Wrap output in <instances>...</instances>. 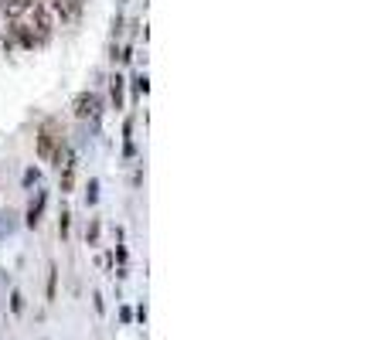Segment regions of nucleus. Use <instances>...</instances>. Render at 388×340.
Masks as SVG:
<instances>
[{
    "label": "nucleus",
    "mask_w": 388,
    "mask_h": 340,
    "mask_svg": "<svg viewBox=\"0 0 388 340\" xmlns=\"http://www.w3.org/2000/svg\"><path fill=\"white\" fill-rule=\"evenodd\" d=\"M85 242H89V245L99 242V218H93V225H89V232H85Z\"/></svg>",
    "instance_id": "9b49d317"
},
{
    "label": "nucleus",
    "mask_w": 388,
    "mask_h": 340,
    "mask_svg": "<svg viewBox=\"0 0 388 340\" xmlns=\"http://www.w3.org/2000/svg\"><path fill=\"white\" fill-rule=\"evenodd\" d=\"M62 177H58V191H62V194H68V191H72V187H75V174H78V156L75 154H68L62 160Z\"/></svg>",
    "instance_id": "423d86ee"
},
{
    "label": "nucleus",
    "mask_w": 388,
    "mask_h": 340,
    "mask_svg": "<svg viewBox=\"0 0 388 340\" xmlns=\"http://www.w3.org/2000/svg\"><path fill=\"white\" fill-rule=\"evenodd\" d=\"M34 150H38V156H41L45 164H51V167H62V160L68 156V139H65L62 123H55V119H45V123L38 126Z\"/></svg>",
    "instance_id": "f257e3e1"
},
{
    "label": "nucleus",
    "mask_w": 388,
    "mask_h": 340,
    "mask_svg": "<svg viewBox=\"0 0 388 340\" xmlns=\"http://www.w3.org/2000/svg\"><path fill=\"white\" fill-rule=\"evenodd\" d=\"M72 112H75V119H99V112H103V99L95 92H78L72 99Z\"/></svg>",
    "instance_id": "7ed1b4c3"
},
{
    "label": "nucleus",
    "mask_w": 388,
    "mask_h": 340,
    "mask_svg": "<svg viewBox=\"0 0 388 340\" xmlns=\"http://www.w3.org/2000/svg\"><path fill=\"white\" fill-rule=\"evenodd\" d=\"M11 309H14V313L24 309V296H21V293H11Z\"/></svg>",
    "instance_id": "f8f14e48"
},
{
    "label": "nucleus",
    "mask_w": 388,
    "mask_h": 340,
    "mask_svg": "<svg viewBox=\"0 0 388 340\" xmlns=\"http://www.w3.org/2000/svg\"><path fill=\"white\" fill-rule=\"evenodd\" d=\"M45 208H48V191H45V187H38V191H34V198L28 201V228H38V225H41Z\"/></svg>",
    "instance_id": "39448f33"
},
{
    "label": "nucleus",
    "mask_w": 388,
    "mask_h": 340,
    "mask_svg": "<svg viewBox=\"0 0 388 340\" xmlns=\"http://www.w3.org/2000/svg\"><path fill=\"white\" fill-rule=\"evenodd\" d=\"M133 92H137V95H147V92H150V78H147V75H137V78H133Z\"/></svg>",
    "instance_id": "9d476101"
},
{
    "label": "nucleus",
    "mask_w": 388,
    "mask_h": 340,
    "mask_svg": "<svg viewBox=\"0 0 388 340\" xmlns=\"http://www.w3.org/2000/svg\"><path fill=\"white\" fill-rule=\"evenodd\" d=\"M55 293H58V269L51 265V269H48V303L55 299Z\"/></svg>",
    "instance_id": "6e6552de"
},
{
    "label": "nucleus",
    "mask_w": 388,
    "mask_h": 340,
    "mask_svg": "<svg viewBox=\"0 0 388 340\" xmlns=\"http://www.w3.org/2000/svg\"><path fill=\"white\" fill-rule=\"evenodd\" d=\"M95 191H99V181H95V177H93V181H89V204H95V201H99V194H95Z\"/></svg>",
    "instance_id": "ddd939ff"
},
{
    "label": "nucleus",
    "mask_w": 388,
    "mask_h": 340,
    "mask_svg": "<svg viewBox=\"0 0 388 340\" xmlns=\"http://www.w3.org/2000/svg\"><path fill=\"white\" fill-rule=\"evenodd\" d=\"M34 31V38H38V45H45L48 38H51V31H55V17H51V7H48L45 0H38L31 7V24H28Z\"/></svg>",
    "instance_id": "f03ea898"
},
{
    "label": "nucleus",
    "mask_w": 388,
    "mask_h": 340,
    "mask_svg": "<svg viewBox=\"0 0 388 340\" xmlns=\"http://www.w3.org/2000/svg\"><path fill=\"white\" fill-rule=\"evenodd\" d=\"M68 225H72V211L62 208V215H58V235H62V238H68Z\"/></svg>",
    "instance_id": "1a4fd4ad"
},
{
    "label": "nucleus",
    "mask_w": 388,
    "mask_h": 340,
    "mask_svg": "<svg viewBox=\"0 0 388 340\" xmlns=\"http://www.w3.org/2000/svg\"><path fill=\"white\" fill-rule=\"evenodd\" d=\"M38 177H41V174H38V167H31L28 174H24V184H38Z\"/></svg>",
    "instance_id": "4468645a"
},
{
    "label": "nucleus",
    "mask_w": 388,
    "mask_h": 340,
    "mask_svg": "<svg viewBox=\"0 0 388 340\" xmlns=\"http://www.w3.org/2000/svg\"><path fill=\"white\" fill-rule=\"evenodd\" d=\"M109 102H112L116 112H123V109H126V78L120 75V72L109 78Z\"/></svg>",
    "instance_id": "0eeeda50"
},
{
    "label": "nucleus",
    "mask_w": 388,
    "mask_h": 340,
    "mask_svg": "<svg viewBox=\"0 0 388 340\" xmlns=\"http://www.w3.org/2000/svg\"><path fill=\"white\" fill-rule=\"evenodd\" d=\"M34 4H38V0H4V21H7V24L24 21V17L31 14Z\"/></svg>",
    "instance_id": "20e7f679"
}]
</instances>
